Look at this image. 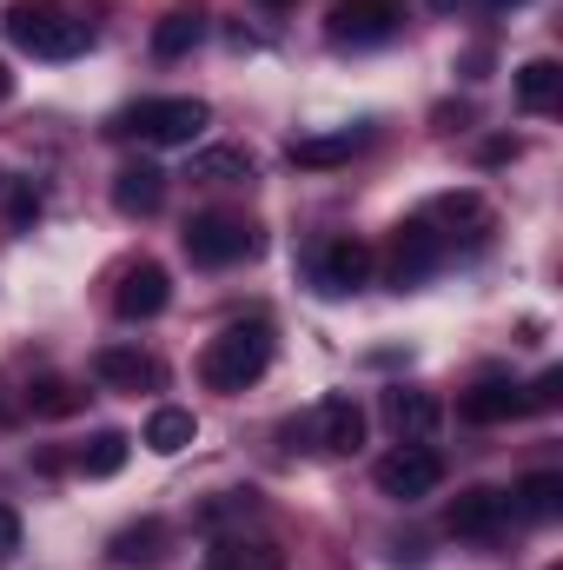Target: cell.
I'll list each match as a JSON object with an SVG mask.
<instances>
[{
    "instance_id": "6da1fadb",
    "label": "cell",
    "mask_w": 563,
    "mask_h": 570,
    "mask_svg": "<svg viewBox=\"0 0 563 570\" xmlns=\"http://www.w3.org/2000/svg\"><path fill=\"white\" fill-rule=\"evenodd\" d=\"M7 40L27 47L33 60H73L93 47V20L60 7V0H13L7 7Z\"/></svg>"
},
{
    "instance_id": "7a4b0ae2",
    "label": "cell",
    "mask_w": 563,
    "mask_h": 570,
    "mask_svg": "<svg viewBox=\"0 0 563 570\" xmlns=\"http://www.w3.org/2000/svg\"><path fill=\"white\" fill-rule=\"evenodd\" d=\"M266 365H273V325H266V318L226 325V332L206 338V352H199V379H206L213 392H246V385L266 379Z\"/></svg>"
},
{
    "instance_id": "3957f363",
    "label": "cell",
    "mask_w": 563,
    "mask_h": 570,
    "mask_svg": "<svg viewBox=\"0 0 563 570\" xmlns=\"http://www.w3.org/2000/svg\"><path fill=\"white\" fill-rule=\"evenodd\" d=\"M213 107L206 100H186V94H166V100H140L127 114H113V140H146V146H192L206 134Z\"/></svg>"
},
{
    "instance_id": "277c9868",
    "label": "cell",
    "mask_w": 563,
    "mask_h": 570,
    "mask_svg": "<svg viewBox=\"0 0 563 570\" xmlns=\"http://www.w3.org/2000/svg\"><path fill=\"white\" fill-rule=\"evenodd\" d=\"M179 239H186V259L206 273H226V266L259 253V226H246L239 213H199V219H186Z\"/></svg>"
},
{
    "instance_id": "5b68a950",
    "label": "cell",
    "mask_w": 563,
    "mask_h": 570,
    "mask_svg": "<svg viewBox=\"0 0 563 570\" xmlns=\"http://www.w3.org/2000/svg\"><path fill=\"white\" fill-rule=\"evenodd\" d=\"M418 219L444 239V253H457V246H484V239L497 233V213H491L484 193H471V186H464V193H437Z\"/></svg>"
},
{
    "instance_id": "8992f818",
    "label": "cell",
    "mask_w": 563,
    "mask_h": 570,
    "mask_svg": "<svg viewBox=\"0 0 563 570\" xmlns=\"http://www.w3.org/2000/svg\"><path fill=\"white\" fill-rule=\"evenodd\" d=\"M372 484H378L392 504H418V498H431V491L444 484V458H437L431 444H398V451L378 458Z\"/></svg>"
},
{
    "instance_id": "52a82bcc",
    "label": "cell",
    "mask_w": 563,
    "mask_h": 570,
    "mask_svg": "<svg viewBox=\"0 0 563 570\" xmlns=\"http://www.w3.org/2000/svg\"><path fill=\"white\" fill-rule=\"evenodd\" d=\"M511 518H517V511H511V491H497V484H471V491H457V498H451V511H444L451 538H471V544L504 538V524H511Z\"/></svg>"
},
{
    "instance_id": "ba28073f",
    "label": "cell",
    "mask_w": 563,
    "mask_h": 570,
    "mask_svg": "<svg viewBox=\"0 0 563 570\" xmlns=\"http://www.w3.org/2000/svg\"><path fill=\"white\" fill-rule=\"evenodd\" d=\"M372 266H378V253H372L365 239L338 233V239H325V246H318L312 279H318V292H332V298H352V292H365V285H372Z\"/></svg>"
},
{
    "instance_id": "9c48e42d",
    "label": "cell",
    "mask_w": 563,
    "mask_h": 570,
    "mask_svg": "<svg viewBox=\"0 0 563 570\" xmlns=\"http://www.w3.org/2000/svg\"><path fill=\"white\" fill-rule=\"evenodd\" d=\"M398 20H405L398 0H338L332 20H325V33H332L338 47H378V40L398 33Z\"/></svg>"
},
{
    "instance_id": "30bf717a",
    "label": "cell",
    "mask_w": 563,
    "mask_h": 570,
    "mask_svg": "<svg viewBox=\"0 0 563 570\" xmlns=\"http://www.w3.org/2000/svg\"><path fill=\"white\" fill-rule=\"evenodd\" d=\"M444 259H451V253H444V239H437L424 219H405V226L392 233V259H385V273H392L398 292H412V285H424Z\"/></svg>"
},
{
    "instance_id": "8fae6325",
    "label": "cell",
    "mask_w": 563,
    "mask_h": 570,
    "mask_svg": "<svg viewBox=\"0 0 563 570\" xmlns=\"http://www.w3.org/2000/svg\"><path fill=\"white\" fill-rule=\"evenodd\" d=\"M172 305V279H166V266L159 259H134L120 285H113V312L127 318V325H140V318H159Z\"/></svg>"
},
{
    "instance_id": "7c38bea8",
    "label": "cell",
    "mask_w": 563,
    "mask_h": 570,
    "mask_svg": "<svg viewBox=\"0 0 563 570\" xmlns=\"http://www.w3.org/2000/svg\"><path fill=\"white\" fill-rule=\"evenodd\" d=\"M93 379L107 385V392H159L166 385V365L152 358V352H140V345H100L93 352Z\"/></svg>"
},
{
    "instance_id": "4fadbf2b",
    "label": "cell",
    "mask_w": 563,
    "mask_h": 570,
    "mask_svg": "<svg viewBox=\"0 0 563 570\" xmlns=\"http://www.w3.org/2000/svg\"><path fill=\"white\" fill-rule=\"evenodd\" d=\"M312 438H318V451H332V458L358 451V444H365V405H358L352 392L318 399V412H312Z\"/></svg>"
},
{
    "instance_id": "5bb4252c",
    "label": "cell",
    "mask_w": 563,
    "mask_h": 570,
    "mask_svg": "<svg viewBox=\"0 0 563 570\" xmlns=\"http://www.w3.org/2000/svg\"><path fill=\"white\" fill-rule=\"evenodd\" d=\"M113 206H120L127 219H152V213L166 206V173H159L152 159L120 166V173H113Z\"/></svg>"
},
{
    "instance_id": "9a60e30c",
    "label": "cell",
    "mask_w": 563,
    "mask_h": 570,
    "mask_svg": "<svg viewBox=\"0 0 563 570\" xmlns=\"http://www.w3.org/2000/svg\"><path fill=\"white\" fill-rule=\"evenodd\" d=\"M524 412V392L511 385V379H477L464 399H457V419L464 425H511Z\"/></svg>"
},
{
    "instance_id": "2e32d148",
    "label": "cell",
    "mask_w": 563,
    "mask_h": 570,
    "mask_svg": "<svg viewBox=\"0 0 563 570\" xmlns=\"http://www.w3.org/2000/svg\"><path fill=\"white\" fill-rule=\"evenodd\" d=\"M385 419H392V431H398L405 444H424V438L437 431L444 412H437V399H431V392H405V385H398V392H385Z\"/></svg>"
},
{
    "instance_id": "e0dca14e",
    "label": "cell",
    "mask_w": 563,
    "mask_h": 570,
    "mask_svg": "<svg viewBox=\"0 0 563 570\" xmlns=\"http://www.w3.org/2000/svg\"><path fill=\"white\" fill-rule=\"evenodd\" d=\"M358 146H365V134H358V127L312 134V140H292V166H298V173H332V166H345Z\"/></svg>"
},
{
    "instance_id": "ac0fdd59",
    "label": "cell",
    "mask_w": 563,
    "mask_h": 570,
    "mask_svg": "<svg viewBox=\"0 0 563 570\" xmlns=\"http://www.w3.org/2000/svg\"><path fill=\"white\" fill-rule=\"evenodd\" d=\"M511 87H517V107H524V114H551L563 100V67L551 53H544V60H524Z\"/></svg>"
},
{
    "instance_id": "d6986e66",
    "label": "cell",
    "mask_w": 563,
    "mask_h": 570,
    "mask_svg": "<svg viewBox=\"0 0 563 570\" xmlns=\"http://www.w3.org/2000/svg\"><path fill=\"white\" fill-rule=\"evenodd\" d=\"M199 40H206V13H199L192 0H179V7L152 27V53H159V60H179V53H192Z\"/></svg>"
},
{
    "instance_id": "ffe728a7",
    "label": "cell",
    "mask_w": 563,
    "mask_h": 570,
    "mask_svg": "<svg viewBox=\"0 0 563 570\" xmlns=\"http://www.w3.org/2000/svg\"><path fill=\"white\" fill-rule=\"evenodd\" d=\"M511 511L531 518V524H551L563 511V471H531V478L511 491Z\"/></svg>"
},
{
    "instance_id": "44dd1931",
    "label": "cell",
    "mask_w": 563,
    "mask_h": 570,
    "mask_svg": "<svg viewBox=\"0 0 563 570\" xmlns=\"http://www.w3.org/2000/svg\"><path fill=\"white\" fill-rule=\"evenodd\" d=\"M127 458H134V438H127V431H93L73 464H80V478H120Z\"/></svg>"
},
{
    "instance_id": "7402d4cb",
    "label": "cell",
    "mask_w": 563,
    "mask_h": 570,
    "mask_svg": "<svg viewBox=\"0 0 563 570\" xmlns=\"http://www.w3.org/2000/svg\"><path fill=\"white\" fill-rule=\"evenodd\" d=\"M107 558H113V564H159V558H166V524H159V518H140V524L113 531Z\"/></svg>"
},
{
    "instance_id": "603a6c76",
    "label": "cell",
    "mask_w": 563,
    "mask_h": 570,
    "mask_svg": "<svg viewBox=\"0 0 563 570\" xmlns=\"http://www.w3.org/2000/svg\"><path fill=\"white\" fill-rule=\"evenodd\" d=\"M192 438H199V419L179 412V405H159V412L146 419V451H159V458H179Z\"/></svg>"
},
{
    "instance_id": "cb8c5ba5",
    "label": "cell",
    "mask_w": 563,
    "mask_h": 570,
    "mask_svg": "<svg viewBox=\"0 0 563 570\" xmlns=\"http://www.w3.org/2000/svg\"><path fill=\"white\" fill-rule=\"evenodd\" d=\"M192 179H206V186H246L253 179V153L246 146H206L192 159Z\"/></svg>"
},
{
    "instance_id": "d4e9b609",
    "label": "cell",
    "mask_w": 563,
    "mask_h": 570,
    "mask_svg": "<svg viewBox=\"0 0 563 570\" xmlns=\"http://www.w3.org/2000/svg\"><path fill=\"white\" fill-rule=\"evenodd\" d=\"M206 570H279V551L273 544H246V538H219L206 551Z\"/></svg>"
},
{
    "instance_id": "484cf974",
    "label": "cell",
    "mask_w": 563,
    "mask_h": 570,
    "mask_svg": "<svg viewBox=\"0 0 563 570\" xmlns=\"http://www.w3.org/2000/svg\"><path fill=\"white\" fill-rule=\"evenodd\" d=\"M80 405H87V392H80V385H67V379L33 385V419H73Z\"/></svg>"
},
{
    "instance_id": "4316f807",
    "label": "cell",
    "mask_w": 563,
    "mask_h": 570,
    "mask_svg": "<svg viewBox=\"0 0 563 570\" xmlns=\"http://www.w3.org/2000/svg\"><path fill=\"white\" fill-rule=\"evenodd\" d=\"M33 219H40V193L33 186H13L7 193V233H27Z\"/></svg>"
},
{
    "instance_id": "83f0119b",
    "label": "cell",
    "mask_w": 563,
    "mask_h": 570,
    "mask_svg": "<svg viewBox=\"0 0 563 570\" xmlns=\"http://www.w3.org/2000/svg\"><path fill=\"white\" fill-rule=\"evenodd\" d=\"M557 399H563V372H544V379H537V392H524V412H551Z\"/></svg>"
},
{
    "instance_id": "f1b7e54d",
    "label": "cell",
    "mask_w": 563,
    "mask_h": 570,
    "mask_svg": "<svg viewBox=\"0 0 563 570\" xmlns=\"http://www.w3.org/2000/svg\"><path fill=\"white\" fill-rule=\"evenodd\" d=\"M13 558H20V511L0 504V564H13Z\"/></svg>"
},
{
    "instance_id": "f546056e",
    "label": "cell",
    "mask_w": 563,
    "mask_h": 570,
    "mask_svg": "<svg viewBox=\"0 0 563 570\" xmlns=\"http://www.w3.org/2000/svg\"><path fill=\"white\" fill-rule=\"evenodd\" d=\"M504 159H517V140H491L484 146V166H504Z\"/></svg>"
},
{
    "instance_id": "4dcf8cb0",
    "label": "cell",
    "mask_w": 563,
    "mask_h": 570,
    "mask_svg": "<svg viewBox=\"0 0 563 570\" xmlns=\"http://www.w3.org/2000/svg\"><path fill=\"white\" fill-rule=\"evenodd\" d=\"M0 100H13V73H7V60H0Z\"/></svg>"
},
{
    "instance_id": "1f68e13d",
    "label": "cell",
    "mask_w": 563,
    "mask_h": 570,
    "mask_svg": "<svg viewBox=\"0 0 563 570\" xmlns=\"http://www.w3.org/2000/svg\"><path fill=\"white\" fill-rule=\"evenodd\" d=\"M491 7H531V0H491Z\"/></svg>"
},
{
    "instance_id": "d6a6232c",
    "label": "cell",
    "mask_w": 563,
    "mask_h": 570,
    "mask_svg": "<svg viewBox=\"0 0 563 570\" xmlns=\"http://www.w3.org/2000/svg\"><path fill=\"white\" fill-rule=\"evenodd\" d=\"M266 7H292V0H266Z\"/></svg>"
},
{
    "instance_id": "836d02e7",
    "label": "cell",
    "mask_w": 563,
    "mask_h": 570,
    "mask_svg": "<svg viewBox=\"0 0 563 570\" xmlns=\"http://www.w3.org/2000/svg\"><path fill=\"white\" fill-rule=\"evenodd\" d=\"M0 419H7V405H0Z\"/></svg>"
}]
</instances>
